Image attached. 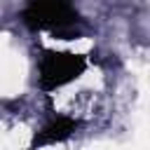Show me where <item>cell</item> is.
I'll use <instances>...</instances> for the list:
<instances>
[{
    "label": "cell",
    "instance_id": "6da1fadb",
    "mask_svg": "<svg viewBox=\"0 0 150 150\" xmlns=\"http://www.w3.org/2000/svg\"><path fill=\"white\" fill-rule=\"evenodd\" d=\"M21 16L30 30H52L61 35L80 23V14L68 0H28Z\"/></svg>",
    "mask_w": 150,
    "mask_h": 150
},
{
    "label": "cell",
    "instance_id": "7a4b0ae2",
    "mask_svg": "<svg viewBox=\"0 0 150 150\" xmlns=\"http://www.w3.org/2000/svg\"><path fill=\"white\" fill-rule=\"evenodd\" d=\"M87 68L84 56L70 52H45L38 63V80L42 89H59L77 80Z\"/></svg>",
    "mask_w": 150,
    "mask_h": 150
},
{
    "label": "cell",
    "instance_id": "3957f363",
    "mask_svg": "<svg viewBox=\"0 0 150 150\" xmlns=\"http://www.w3.org/2000/svg\"><path fill=\"white\" fill-rule=\"evenodd\" d=\"M75 127H77V122L73 120V117H66V115H61V117H56V120H52L38 136H35V141H33V145H49V143H59V141H66L73 131H75Z\"/></svg>",
    "mask_w": 150,
    "mask_h": 150
}]
</instances>
